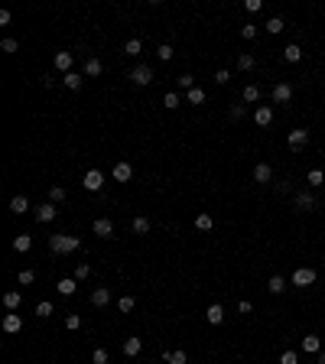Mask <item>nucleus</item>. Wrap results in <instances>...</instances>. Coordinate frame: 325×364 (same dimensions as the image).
<instances>
[{"mask_svg": "<svg viewBox=\"0 0 325 364\" xmlns=\"http://www.w3.org/2000/svg\"><path fill=\"white\" fill-rule=\"evenodd\" d=\"M49 247H52V254H72V251H78L81 241L78 237H72V234H52L49 237Z\"/></svg>", "mask_w": 325, "mask_h": 364, "instance_id": "obj_1", "label": "nucleus"}, {"mask_svg": "<svg viewBox=\"0 0 325 364\" xmlns=\"http://www.w3.org/2000/svg\"><path fill=\"white\" fill-rule=\"evenodd\" d=\"M130 81H134L137 88H147V85H153V68H150V65H137L134 72H130Z\"/></svg>", "mask_w": 325, "mask_h": 364, "instance_id": "obj_2", "label": "nucleus"}, {"mask_svg": "<svg viewBox=\"0 0 325 364\" xmlns=\"http://www.w3.org/2000/svg\"><path fill=\"white\" fill-rule=\"evenodd\" d=\"M315 283V270L312 267H296L293 270V286H302V290H306V286H312Z\"/></svg>", "mask_w": 325, "mask_h": 364, "instance_id": "obj_3", "label": "nucleus"}, {"mask_svg": "<svg viewBox=\"0 0 325 364\" xmlns=\"http://www.w3.org/2000/svg\"><path fill=\"white\" fill-rule=\"evenodd\" d=\"M81 185H85L88 192H98L101 185H104V176H101V169H88L85 179H81Z\"/></svg>", "mask_w": 325, "mask_h": 364, "instance_id": "obj_4", "label": "nucleus"}, {"mask_svg": "<svg viewBox=\"0 0 325 364\" xmlns=\"http://www.w3.org/2000/svg\"><path fill=\"white\" fill-rule=\"evenodd\" d=\"M111 176H114L117 182H130V179H134V166L121 160V163H114V169H111Z\"/></svg>", "mask_w": 325, "mask_h": 364, "instance_id": "obj_5", "label": "nucleus"}, {"mask_svg": "<svg viewBox=\"0 0 325 364\" xmlns=\"http://www.w3.org/2000/svg\"><path fill=\"white\" fill-rule=\"evenodd\" d=\"M254 124H257V127H270L273 124V107H267V104L254 107Z\"/></svg>", "mask_w": 325, "mask_h": 364, "instance_id": "obj_6", "label": "nucleus"}, {"mask_svg": "<svg viewBox=\"0 0 325 364\" xmlns=\"http://www.w3.org/2000/svg\"><path fill=\"white\" fill-rule=\"evenodd\" d=\"M273 101H276V104H289V101H293V85L280 81V85L273 88Z\"/></svg>", "mask_w": 325, "mask_h": 364, "instance_id": "obj_7", "label": "nucleus"}, {"mask_svg": "<svg viewBox=\"0 0 325 364\" xmlns=\"http://www.w3.org/2000/svg\"><path fill=\"white\" fill-rule=\"evenodd\" d=\"M286 143H289V150H302L309 143V130H289Z\"/></svg>", "mask_w": 325, "mask_h": 364, "instance_id": "obj_8", "label": "nucleus"}, {"mask_svg": "<svg viewBox=\"0 0 325 364\" xmlns=\"http://www.w3.org/2000/svg\"><path fill=\"white\" fill-rule=\"evenodd\" d=\"M4 332H7V335L23 332V319H20L17 312H7V315H4Z\"/></svg>", "mask_w": 325, "mask_h": 364, "instance_id": "obj_9", "label": "nucleus"}, {"mask_svg": "<svg viewBox=\"0 0 325 364\" xmlns=\"http://www.w3.org/2000/svg\"><path fill=\"white\" fill-rule=\"evenodd\" d=\"M55 68H59V72L62 75H68V72H72V62H75V52H55Z\"/></svg>", "mask_w": 325, "mask_h": 364, "instance_id": "obj_10", "label": "nucleus"}, {"mask_svg": "<svg viewBox=\"0 0 325 364\" xmlns=\"http://www.w3.org/2000/svg\"><path fill=\"white\" fill-rule=\"evenodd\" d=\"M205 319H208L211 325H221V322H225V306H221V303H211L208 309H205Z\"/></svg>", "mask_w": 325, "mask_h": 364, "instance_id": "obj_11", "label": "nucleus"}, {"mask_svg": "<svg viewBox=\"0 0 325 364\" xmlns=\"http://www.w3.org/2000/svg\"><path fill=\"white\" fill-rule=\"evenodd\" d=\"M94 234H98V237H114V224H111V218H94Z\"/></svg>", "mask_w": 325, "mask_h": 364, "instance_id": "obj_12", "label": "nucleus"}, {"mask_svg": "<svg viewBox=\"0 0 325 364\" xmlns=\"http://www.w3.org/2000/svg\"><path fill=\"white\" fill-rule=\"evenodd\" d=\"M273 179V169L267 166V163H257V166H254V182H260V185H267Z\"/></svg>", "mask_w": 325, "mask_h": 364, "instance_id": "obj_13", "label": "nucleus"}, {"mask_svg": "<svg viewBox=\"0 0 325 364\" xmlns=\"http://www.w3.org/2000/svg\"><path fill=\"white\" fill-rule=\"evenodd\" d=\"M111 303V290H107V286H98V290H94L91 293V306H98V309H104Z\"/></svg>", "mask_w": 325, "mask_h": 364, "instance_id": "obj_14", "label": "nucleus"}, {"mask_svg": "<svg viewBox=\"0 0 325 364\" xmlns=\"http://www.w3.org/2000/svg\"><path fill=\"white\" fill-rule=\"evenodd\" d=\"M296 208L299 211H312L315 208V195L312 192H299V195H296Z\"/></svg>", "mask_w": 325, "mask_h": 364, "instance_id": "obj_15", "label": "nucleus"}, {"mask_svg": "<svg viewBox=\"0 0 325 364\" xmlns=\"http://www.w3.org/2000/svg\"><path fill=\"white\" fill-rule=\"evenodd\" d=\"M302 351H306V354H319L322 351L319 335H306V338H302Z\"/></svg>", "mask_w": 325, "mask_h": 364, "instance_id": "obj_16", "label": "nucleus"}, {"mask_svg": "<svg viewBox=\"0 0 325 364\" xmlns=\"http://www.w3.org/2000/svg\"><path fill=\"white\" fill-rule=\"evenodd\" d=\"M140 351H143V341L140 338H124V354H127V358H137Z\"/></svg>", "mask_w": 325, "mask_h": 364, "instance_id": "obj_17", "label": "nucleus"}, {"mask_svg": "<svg viewBox=\"0 0 325 364\" xmlns=\"http://www.w3.org/2000/svg\"><path fill=\"white\" fill-rule=\"evenodd\" d=\"M10 211H13V215H26V211H30L26 195H13V198H10Z\"/></svg>", "mask_w": 325, "mask_h": 364, "instance_id": "obj_18", "label": "nucleus"}, {"mask_svg": "<svg viewBox=\"0 0 325 364\" xmlns=\"http://www.w3.org/2000/svg\"><path fill=\"white\" fill-rule=\"evenodd\" d=\"M55 215H59V211H55V205H39V208H36V221H39V224L52 221Z\"/></svg>", "mask_w": 325, "mask_h": 364, "instance_id": "obj_19", "label": "nucleus"}, {"mask_svg": "<svg viewBox=\"0 0 325 364\" xmlns=\"http://www.w3.org/2000/svg\"><path fill=\"white\" fill-rule=\"evenodd\" d=\"M55 290L62 293V296H72L75 290H78V280H72V277H65V280H59V283H55Z\"/></svg>", "mask_w": 325, "mask_h": 364, "instance_id": "obj_20", "label": "nucleus"}, {"mask_svg": "<svg viewBox=\"0 0 325 364\" xmlns=\"http://www.w3.org/2000/svg\"><path fill=\"white\" fill-rule=\"evenodd\" d=\"M30 247H33V237L30 234H17V237H13V251H17V254H26Z\"/></svg>", "mask_w": 325, "mask_h": 364, "instance_id": "obj_21", "label": "nucleus"}, {"mask_svg": "<svg viewBox=\"0 0 325 364\" xmlns=\"http://www.w3.org/2000/svg\"><path fill=\"white\" fill-rule=\"evenodd\" d=\"M81 81H85V78H81L78 72H68V75H62V85H65V88H72V91H78V88H81Z\"/></svg>", "mask_w": 325, "mask_h": 364, "instance_id": "obj_22", "label": "nucleus"}, {"mask_svg": "<svg viewBox=\"0 0 325 364\" xmlns=\"http://www.w3.org/2000/svg\"><path fill=\"white\" fill-rule=\"evenodd\" d=\"M267 290H270V293H273V296H280V293H283V290H286V280H283V277H280V273H276V277H270V280H267Z\"/></svg>", "mask_w": 325, "mask_h": 364, "instance_id": "obj_23", "label": "nucleus"}, {"mask_svg": "<svg viewBox=\"0 0 325 364\" xmlns=\"http://www.w3.org/2000/svg\"><path fill=\"white\" fill-rule=\"evenodd\" d=\"M241 98H244L247 104H257V101H260V88H257V85H244V91H241Z\"/></svg>", "mask_w": 325, "mask_h": 364, "instance_id": "obj_24", "label": "nucleus"}, {"mask_svg": "<svg viewBox=\"0 0 325 364\" xmlns=\"http://www.w3.org/2000/svg\"><path fill=\"white\" fill-rule=\"evenodd\" d=\"M195 228L198 231H211L215 228V218H211L208 211H202V215H195Z\"/></svg>", "mask_w": 325, "mask_h": 364, "instance_id": "obj_25", "label": "nucleus"}, {"mask_svg": "<svg viewBox=\"0 0 325 364\" xmlns=\"http://www.w3.org/2000/svg\"><path fill=\"white\" fill-rule=\"evenodd\" d=\"M20 303H23V296H20V293H17V290H10V293H4V306H7V309H10V312H13V309H20Z\"/></svg>", "mask_w": 325, "mask_h": 364, "instance_id": "obj_26", "label": "nucleus"}, {"mask_svg": "<svg viewBox=\"0 0 325 364\" xmlns=\"http://www.w3.org/2000/svg\"><path fill=\"white\" fill-rule=\"evenodd\" d=\"M163 358L169 361V364H189V354L179 348V351H163Z\"/></svg>", "mask_w": 325, "mask_h": 364, "instance_id": "obj_27", "label": "nucleus"}, {"mask_svg": "<svg viewBox=\"0 0 325 364\" xmlns=\"http://www.w3.org/2000/svg\"><path fill=\"white\" fill-rule=\"evenodd\" d=\"M283 59H286V62H299V59H302V49H299L296 43H289L286 49H283Z\"/></svg>", "mask_w": 325, "mask_h": 364, "instance_id": "obj_28", "label": "nucleus"}, {"mask_svg": "<svg viewBox=\"0 0 325 364\" xmlns=\"http://www.w3.org/2000/svg\"><path fill=\"white\" fill-rule=\"evenodd\" d=\"M101 68H104V65H101V62L98 59H85V75H88V78H94V75H101Z\"/></svg>", "mask_w": 325, "mask_h": 364, "instance_id": "obj_29", "label": "nucleus"}, {"mask_svg": "<svg viewBox=\"0 0 325 364\" xmlns=\"http://www.w3.org/2000/svg\"><path fill=\"white\" fill-rule=\"evenodd\" d=\"M140 52H143L140 39H127V43H124V56H140Z\"/></svg>", "mask_w": 325, "mask_h": 364, "instance_id": "obj_30", "label": "nucleus"}, {"mask_svg": "<svg viewBox=\"0 0 325 364\" xmlns=\"http://www.w3.org/2000/svg\"><path fill=\"white\" fill-rule=\"evenodd\" d=\"M264 30H267V33H283V30H286V23H283V17H270V20L264 23Z\"/></svg>", "mask_w": 325, "mask_h": 364, "instance_id": "obj_31", "label": "nucleus"}, {"mask_svg": "<svg viewBox=\"0 0 325 364\" xmlns=\"http://www.w3.org/2000/svg\"><path fill=\"white\" fill-rule=\"evenodd\" d=\"M306 182H309V185H312V189H315V185H322V182H325V173H322V169H309Z\"/></svg>", "mask_w": 325, "mask_h": 364, "instance_id": "obj_32", "label": "nucleus"}, {"mask_svg": "<svg viewBox=\"0 0 325 364\" xmlns=\"http://www.w3.org/2000/svg\"><path fill=\"white\" fill-rule=\"evenodd\" d=\"M185 98H189V104H205V91H202V88H192V91H185Z\"/></svg>", "mask_w": 325, "mask_h": 364, "instance_id": "obj_33", "label": "nucleus"}, {"mask_svg": "<svg viewBox=\"0 0 325 364\" xmlns=\"http://www.w3.org/2000/svg\"><path fill=\"white\" fill-rule=\"evenodd\" d=\"M134 234H150V218H134Z\"/></svg>", "mask_w": 325, "mask_h": 364, "instance_id": "obj_34", "label": "nucleus"}, {"mask_svg": "<svg viewBox=\"0 0 325 364\" xmlns=\"http://www.w3.org/2000/svg\"><path fill=\"white\" fill-rule=\"evenodd\" d=\"M179 104H182V98H179L176 91H169V94H166V98H163V107H169V111H176Z\"/></svg>", "mask_w": 325, "mask_h": 364, "instance_id": "obj_35", "label": "nucleus"}, {"mask_svg": "<svg viewBox=\"0 0 325 364\" xmlns=\"http://www.w3.org/2000/svg\"><path fill=\"white\" fill-rule=\"evenodd\" d=\"M238 68H241V72H251V68H254V56H251V52L238 56Z\"/></svg>", "mask_w": 325, "mask_h": 364, "instance_id": "obj_36", "label": "nucleus"}, {"mask_svg": "<svg viewBox=\"0 0 325 364\" xmlns=\"http://www.w3.org/2000/svg\"><path fill=\"white\" fill-rule=\"evenodd\" d=\"M65 328H68V332H78V328H81V319L75 312H68L65 315Z\"/></svg>", "mask_w": 325, "mask_h": 364, "instance_id": "obj_37", "label": "nucleus"}, {"mask_svg": "<svg viewBox=\"0 0 325 364\" xmlns=\"http://www.w3.org/2000/svg\"><path fill=\"white\" fill-rule=\"evenodd\" d=\"M134 306H137L134 296H121V303H117V309H121V312H134Z\"/></svg>", "mask_w": 325, "mask_h": 364, "instance_id": "obj_38", "label": "nucleus"}, {"mask_svg": "<svg viewBox=\"0 0 325 364\" xmlns=\"http://www.w3.org/2000/svg\"><path fill=\"white\" fill-rule=\"evenodd\" d=\"M107 348H94V354H91V364H107Z\"/></svg>", "mask_w": 325, "mask_h": 364, "instance_id": "obj_39", "label": "nucleus"}, {"mask_svg": "<svg viewBox=\"0 0 325 364\" xmlns=\"http://www.w3.org/2000/svg\"><path fill=\"white\" fill-rule=\"evenodd\" d=\"M36 315H39V319H49V315H52V303H49V299L36 306Z\"/></svg>", "mask_w": 325, "mask_h": 364, "instance_id": "obj_40", "label": "nucleus"}, {"mask_svg": "<svg viewBox=\"0 0 325 364\" xmlns=\"http://www.w3.org/2000/svg\"><path fill=\"white\" fill-rule=\"evenodd\" d=\"M156 56H160V62H169V59H172V46H169V43H163L160 49H156Z\"/></svg>", "mask_w": 325, "mask_h": 364, "instance_id": "obj_41", "label": "nucleus"}, {"mask_svg": "<svg viewBox=\"0 0 325 364\" xmlns=\"http://www.w3.org/2000/svg\"><path fill=\"white\" fill-rule=\"evenodd\" d=\"M49 198H52V205H59L62 198H65V189L62 185H52V192H49Z\"/></svg>", "mask_w": 325, "mask_h": 364, "instance_id": "obj_42", "label": "nucleus"}, {"mask_svg": "<svg viewBox=\"0 0 325 364\" xmlns=\"http://www.w3.org/2000/svg\"><path fill=\"white\" fill-rule=\"evenodd\" d=\"M244 10H247V13H257V10H264V0H244Z\"/></svg>", "mask_w": 325, "mask_h": 364, "instance_id": "obj_43", "label": "nucleus"}, {"mask_svg": "<svg viewBox=\"0 0 325 364\" xmlns=\"http://www.w3.org/2000/svg\"><path fill=\"white\" fill-rule=\"evenodd\" d=\"M179 88L192 91V88H195V78H192V75H179Z\"/></svg>", "mask_w": 325, "mask_h": 364, "instance_id": "obj_44", "label": "nucleus"}, {"mask_svg": "<svg viewBox=\"0 0 325 364\" xmlns=\"http://www.w3.org/2000/svg\"><path fill=\"white\" fill-rule=\"evenodd\" d=\"M280 364H299V354H296V351H283L280 354Z\"/></svg>", "mask_w": 325, "mask_h": 364, "instance_id": "obj_45", "label": "nucleus"}, {"mask_svg": "<svg viewBox=\"0 0 325 364\" xmlns=\"http://www.w3.org/2000/svg\"><path fill=\"white\" fill-rule=\"evenodd\" d=\"M254 36H257V26H254V23L241 26V39H254Z\"/></svg>", "mask_w": 325, "mask_h": 364, "instance_id": "obj_46", "label": "nucleus"}, {"mask_svg": "<svg viewBox=\"0 0 325 364\" xmlns=\"http://www.w3.org/2000/svg\"><path fill=\"white\" fill-rule=\"evenodd\" d=\"M0 49H4V52H17V49H20V43H17V39H10V36H7L4 43H0Z\"/></svg>", "mask_w": 325, "mask_h": 364, "instance_id": "obj_47", "label": "nucleus"}, {"mask_svg": "<svg viewBox=\"0 0 325 364\" xmlns=\"http://www.w3.org/2000/svg\"><path fill=\"white\" fill-rule=\"evenodd\" d=\"M228 81H231L228 68H218V72H215V85H228Z\"/></svg>", "mask_w": 325, "mask_h": 364, "instance_id": "obj_48", "label": "nucleus"}, {"mask_svg": "<svg viewBox=\"0 0 325 364\" xmlns=\"http://www.w3.org/2000/svg\"><path fill=\"white\" fill-rule=\"evenodd\" d=\"M33 280H36V273H33V270H20V283H23V286H30Z\"/></svg>", "mask_w": 325, "mask_h": 364, "instance_id": "obj_49", "label": "nucleus"}, {"mask_svg": "<svg viewBox=\"0 0 325 364\" xmlns=\"http://www.w3.org/2000/svg\"><path fill=\"white\" fill-rule=\"evenodd\" d=\"M88 273H91V267H88V264H78V270H75V280H85Z\"/></svg>", "mask_w": 325, "mask_h": 364, "instance_id": "obj_50", "label": "nucleus"}, {"mask_svg": "<svg viewBox=\"0 0 325 364\" xmlns=\"http://www.w3.org/2000/svg\"><path fill=\"white\" fill-rule=\"evenodd\" d=\"M241 117H244V104H234L231 107V120H241Z\"/></svg>", "mask_w": 325, "mask_h": 364, "instance_id": "obj_51", "label": "nucleus"}, {"mask_svg": "<svg viewBox=\"0 0 325 364\" xmlns=\"http://www.w3.org/2000/svg\"><path fill=\"white\" fill-rule=\"evenodd\" d=\"M10 20H13L10 10H0V26H10Z\"/></svg>", "mask_w": 325, "mask_h": 364, "instance_id": "obj_52", "label": "nucleus"}, {"mask_svg": "<svg viewBox=\"0 0 325 364\" xmlns=\"http://www.w3.org/2000/svg\"><path fill=\"white\" fill-rule=\"evenodd\" d=\"M238 312H244V315H247V312H254V306L244 299V303H238Z\"/></svg>", "mask_w": 325, "mask_h": 364, "instance_id": "obj_53", "label": "nucleus"}, {"mask_svg": "<svg viewBox=\"0 0 325 364\" xmlns=\"http://www.w3.org/2000/svg\"><path fill=\"white\" fill-rule=\"evenodd\" d=\"M319 364H325V351H319Z\"/></svg>", "mask_w": 325, "mask_h": 364, "instance_id": "obj_54", "label": "nucleus"}, {"mask_svg": "<svg viewBox=\"0 0 325 364\" xmlns=\"http://www.w3.org/2000/svg\"><path fill=\"white\" fill-rule=\"evenodd\" d=\"M322 267H325V260H322Z\"/></svg>", "mask_w": 325, "mask_h": 364, "instance_id": "obj_55", "label": "nucleus"}]
</instances>
